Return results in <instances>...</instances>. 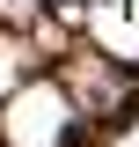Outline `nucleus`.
<instances>
[{"mask_svg":"<svg viewBox=\"0 0 139 147\" xmlns=\"http://www.w3.org/2000/svg\"><path fill=\"white\" fill-rule=\"evenodd\" d=\"M73 125L66 110V88L59 81H37V88H15L7 96V110H0V132H7V147H59Z\"/></svg>","mask_w":139,"mask_h":147,"instance_id":"1","label":"nucleus"},{"mask_svg":"<svg viewBox=\"0 0 139 147\" xmlns=\"http://www.w3.org/2000/svg\"><path fill=\"white\" fill-rule=\"evenodd\" d=\"M73 88H81L88 103H117V81H110L95 59H81V66H73Z\"/></svg>","mask_w":139,"mask_h":147,"instance_id":"2","label":"nucleus"},{"mask_svg":"<svg viewBox=\"0 0 139 147\" xmlns=\"http://www.w3.org/2000/svg\"><path fill=\"white\" fill-rule=\"evenodd\" d=\"M15 66H22V52H15V44H7V37H0V88L15 81Z\"/></svg>","mask_w":139,"mask_h":147,"instance_id":"3","label":"nucleus"}]
</instances>
